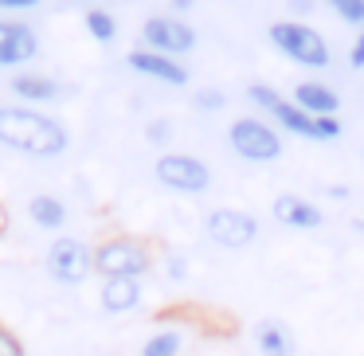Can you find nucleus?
<instances>
[{
	"label": "nucleus",
	"instance_id": "1",
	"mask_svg": "<svg viewBox=\"0 0 364 356\" xmlns=\"http://www.w3.org/2000/svg\"><path fill=\"white\" fill-rule=\"evenodd\" d=\"M0 145L20 153H32L40 161L63 157L71 137H67L63 122L48 118L40 110H28V106H0Z\"/></svg>",
	"mask_w": 364,
	"mask_h": 356
},
{
	"label": "nucleus",
	"instance_id": "2",
	"mask_svg": "<svg viewBox=\"0 0 364 356\" xmlns=\"http://www.w3.org/2000/svg\"><path fill=\"white\" fill-rule=\"evenodd\" d=\"M270 43H274V48L298 67H309V71L329 67V43H325L321 32H314L309 24L278 20V24H270Z\"/></svg>",
	"mask_w": 364,
	"mask_h": 356
},
{
	"label": "nucleus",
	"instance_id": "3",
	"mask_svg": "<svg viewBox=\"0 0 364 356\" xmlns=\"http://www.w3.org/2000/svg\"><path fill=\"white\" fill-rule=\"evenodd\" d=\"M153 266V254L141 239H106L102 247H95V270L110 282V278H141L145 270Z\"/></svg>",
	"mask_w": 364,
	"mask_h": 356
},
{
	"label": "nucleus",
	"instance_id": "4",
	"mask_svg": "<svg viewBox=\"0 0 364 356\" xmlns=\"http://www.w3.org/2000/svg\"><path fill=\"white\" fill-rule=\"evenodd\" d=\"M43 266H48L51 282L82 286L90 274H95V251L75 235H59L55 243L48 247V254H43Z\"/></svg>",
	"mask_w": 364,
	"mask_h": 356
},
{
	"label": "nucleus",
	"instance_id": "5",
	"mask_svg": "<svg viewBox=\"0 0 364 356\" xmlns=\"http://www.w3.org/2000/svg\"><path fill=\"white\" fill-rule=\"evenodd\" d=\"M228 141L251 165H270V161L282 157V137H278V129L259 122V118H235V126L228 129Z\"/></svg>",
	"mask_w": 364,
	"mask_h": 356
},
{
	"label": "nucleus",
	"instance_id": "6",
	"mask_svg": "<svg viewBox=\"0 0 364 356\" xmlns=\"http://www.w3.org/2000/svg\"><path fill=\"white\" fill-rule=\"evenodd\" d=\"M153 173L165 188L181 192V196H200V192L212 188V168L192 153H165V157H157Z\"/></svg>",
	"mask_w": 364,
	"mask_h": 356
},
{
	"label": "nucleus",
	"instance_id": "7",
	"mask_svg": "<svg viewBox=\"0 0 364 356\" xmlns=\"http://www.w3.org/2000/svg\"><path fill=\"white\" fill-rule=\"evenodd\" d=\"M204 231L215 247H223V251H243V247H251L255 235H259V220H255L251 212H243V207H215L204 220Z\"/></svg>",
	"mask_w": 364,
	"mask_h": 356
},
{
	"label": "nucleus",
	"instance_id": "8",
	"mask_svg": "<svg viewBox=\"0 0 364 356\" xmlns=\"http://www.w3.org/2000/svg\"><path fill=\"white\" fill-rule=\"evenodd\" d=\"M141 43H145V51L181 59V55H188V51L196 48V32L176 16H149L141 24Z\"/></svg>",
	"mask_w": 364,
	"mask_h": 356
},
{
	"label": "nucleus",
	"instance_id": "9",
	"mask_svg": "<svg viewBox=\"0 0 364 356\" xmlns=\"http://www.w3.org/2000/svg\"><path fill=\"white\" fill-rule=\"evenodd\" d=\"M40 55V40L20 20H0V67H20Z\"/></svg>",
	"mask_w": 364,
	"mask_h": 356
},
{
	"label": "nucleus",
	"instance_id": "10",
	"mask_svg": "<svg viewBox=\"0 0 364 356\" xmlns=\"http://www.w3.org/2000/svg\"><path fill=\"white\" fill-rule=\"evenodd\" d=\"M126 63H129V71L145 75V79H157V82H165V87H184V82H188V67L168 59V55H157V51L137 48L126 55Z\"/></svg>",
	"mask_w": 364,
	"mask_h": 356
},
{
	"label": "nucleus",
	"instance_id": "11",
	"mask_svg": "<svg viewBox=\"0 0 364 356\" xmlns=\"http://www.w3.org/2000/svg\"><path fill=\"white\" fill-rule=\"evenodd\" d=\"M274 220L282 223V227H294V231H314V227L325 223V212L314 204V200L286 192V196L274 200Z\"/></svg>",
	"mask_w": 364,
	"mask_h": 356
},
{
	"label": "nucleus",
	"instance_id": "12",
	"mask_svg": "<svg viewBox=\"0 0 364 356\" xmlns=\"http://www.w3.org/2000/svg\"><path fill=\"white\" fill-rule=\"evenodd\" d=\"M106 313H134L141 306V278H110L98 293Z\"/></svg>",
	"mask_w": 364,
	"mask_h": 356
},
{
	"label": "nucleus",
	"instance_id": "13",
	"mask_svg": "<svg viewBox=\"0 0 364 356\" xmlns=\"http://www.w3.org/2000/svg\"><path fill=\"white\" fill-rule=\"evenodd\" d=\"M294 106H298L301 114H309V118H337L341 98L333 95L325 82H298V90H294Z\"/></svg>",
	"mask_w": 364,
	"mask_h": 356
},
{
	"label": "nucleus",
	"instance_id": "14",
	"mask_svg": "<svg viewBox=\"0 0 364 356\" xmlns=\"http://www.w3.org/2000/svg\"><path fill=\"white\" fill-rule=\"evenodd\" d=\"M28 220H32L40 231L63 235V227H67V204H63L59 196H48V192H40V196L28 200Z\"/></svg>",
	"mask_w": 364,
	"mask_h": 356
},
{
	"label": "nucleus",
	"instance_id": "15",
	"mask_svg": "<svg viewBox=\"0 0 364 356\" xmlns=\"http://www.w3.org/2000/svg\"><path fill=\"white\" fill-rule=\"evenodd\" d=\"M12 90H16L24 102H55L59 95H63V87H59L51 75H36V71H24V75H16L12 79Z\"/></svg>",
	"mask_w": 364,
	"mask_h": 356
},
{
	"label": "nucleus",
	"instance_id": "16",
	"mask_svg": "<svg viewBox=\"0 0 364 356\" xmlns=\"http://www.w3.org/2000/svg\"><path fill=\"white\" fill-rule=\"evenodd\" d=\"M255 345H259L262 356H294V337H290V329L278 325V321H259Z\"/></svg>",
	"mask_w": 364,
	"mask_h": 356
},
{
	"label": "nucleus",
	"instance_id": "17",
	"mask_svg": "<svg viewBox=\"0 0 364 356\" xmlns=\"http://www.w3.org/2000/svg\"><path fill=\"white\" fill-rule=\"evenodd\" d=\"M181 345H184L181 329H161L141 345V356H181Z\"/></svg>",
	"mask_w": 364,
	"mask_h": 356
},
{
	"label": "nucleus",
	"instance_id": "18",
	"mask_svg": "<svg viewBox=\"0 0 364 356\" xmlns=\"http://www.w3.org/2000/svg\"><path fill=\"white\" fill-rule=\"evenodd\" d=\"M87 32L95 36L98 43H114V36H118V20H114L106 9H90L87 12Z\"/></svg>",
	"mask_w": 364,
	"mask_h": 356
},
{
	"label": "nucleus",
	"instance_id": "19",
	"mask_svg": "<svg viewBox=\"0 0 364 356\" xmlns=\"http://www.w3.org/2000/svg\"><path fill=\"white\" fill-rule=\"evenodd\" d=\"M333 12H337L345 24L364 28V0H333Z\"/></svg>",
	"mask_w": 364,
	"mask_h": 356
},
{
	"label": "nucleus",
	"instance_id": "20",
	"mask_svg": "<svg viewBox=\"0 0 364 356\" xmlns=\"http://www.w3.org/2000/svg\"><path fill=\"white\" fill-rule=\"evenodd\" d=\"M192 102H196V110H204V114H215V110H223V106H228V98H223L220 90H200V95L192 98Z\"/></svg>",
	"mask_w": 364,
	"mask_h": 356
},
{
	"label": "nucleus",
	"instance_id": "21",
	"mask_svg": "<svg viewBox=\"0 0 364 356\" xmlns=\"http://www.w3.org/2000/svg\"><path fill=\"white\" fill-rule=\"evenodd\" d=\"M0 356H28L24 345H20V337L9 329V325H0Z\"/></svg>",
	"mask_w": 364,
	"mask_h": 356
},
{
	"label": "nucleus",
	"instance_id": "22",
	"mask_svg": "<svg viewBox=\"0 0 364 356\" xmlns=\"http://www.w3.org/2000/svg\"><path fill=\"white\" fill-rule=\"evenodd\" d=\"M168 137H173V126H168L165 118H157V122H149V126H145V141H149V145H165Z\"/></svg>",
	"mask_w": 364,
	"mask_h": 356
},
{
	"label": "nucleus",
	"instance_id": "23",
	"mask_svg": "<svg viewBox=\"0 0 364 356\" xmlns=\"http://www.w3.org/2000/svg\"><path fill=\"white\" fill-rule=\"evenodd\" d=\"M165 270H168V278H173V282H184V278H188V259H184V254H168Z\"/></svg>",
	"mask_w": 364,
	"mask_h": 356
},
{
	"label": "nucleus",
	"instance_id": "24",
	"mask_svg": "<svg viewBox=\"0 0 364 356\" xmlns=\"http://www.w3.org/2000/svg\"><path fill=\"white\" fill-rule=\"evenodd\" d=\"M348 67H356V71H360V67H364V32L356 36V43H353V48H348Z\"/></svg>",
	"mask_w": 364,
	"mask_h": 356
},
{
	"label": "nucleus",
	"instance_id": "25",
	"mask_svg": "<svg viewBox=\"0 0 364 356\" xmlns=\"http://www.w3.org/2000/svg\"><path fill=\"white\" fill-rule=\"evenodd\" d=\"M36 9V0H0V12H28Z\"/></svg>",
	"mask_w": 364,
	"mask_h": 356
},
{
	"label": "nucleus",
	"instance_id": "26",
	"mask_svg": "<svg viewBox=\"0 0 364 356\" xmlns=\"http://www.w3.org/2000/svg\"><path fill=\"white\" fill-rule=\"evenodd\" d=\"M329 196H333V200H345V196H348V188H345V184H333Z\"/></svg>",
	"mask_w": 364,
	"mask_h": 356
},
{
	"label": "nucleus",
	"instance_id": "27",
	"mask_svg": "<svg viewBox=\"0 0 364 356\" xmlns=\"http://www.w3.org/2000/svg\"><path fill=\"white\" fill-rule=\"evenodd\" d=\"M9 227V212H4V207H0V231Z\"/></svg>",
	"mask_w": 364,
	"mask_h": 356
},
{
	"label": "nucleus",
	"instance_id": "28",
	"mask_svg": "<svg viewBox=\"0 0 364 356\" xmlns=\"http://www.w3.org/2000/svg\"><path fill=\"white\" fill-rule=\"evenodd\" d=\"M353 227H356V231H364V212H360V215H356V220H353Z\"/></svg>",
	"mask_w": 364,
	"mask_h": 356
}]
</instances>
